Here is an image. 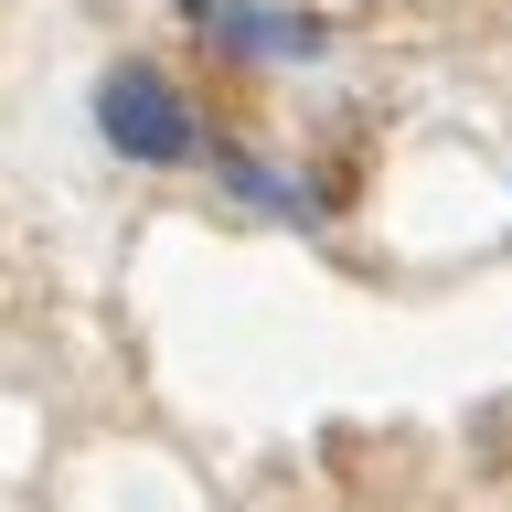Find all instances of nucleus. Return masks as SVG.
Returning <instances> with one entry per match:
<instances>
[{
	"label": "nucleus",
	"instance_id": "1",
	"mask_svg": "<svg viewBox=\"0 0 512 512\" xmlns=\"http://www.w3.org/2000/svg\"><path fill=\"white\" fill-rule=\"evenodd\" d=\"M96 139L118 160H150V171H182V160H203L214 139H203V118H192V96L160 75V64H107L96 75Z\"/></svg>",
	"mask_w": 512,
	"mask_h": 512
},
{
	"label": "nucleus",
	"instance_id": "2",
	"mask_svg": "<svg viewBox=\"0 0 512 512\" xmlns=\"http://www.w3.org/2000/svg\"><path fill=\"white\" fill-rule=\"evenodd\" d=\"M182 22L203 32V43H224V54H246V64H267V54H320L331 43V22H310V11H267V0H182Z\"/></svg>",
	"mask_w": 512,
	"mask_h": 512
},
{
	"label": "nucleus",
	"instance_id": "3",
	"mask_svg": "<svg viewBox=\"0 0 512 512\" xmlns=\"http://www.w3.org/2000/svg\"><path fill=\"white\" fill-rule=\"evenodd\" d=\"M224 182H235V203H256V214L299 224V235H310V224H320V203H310V192L288 182V171H267V160H246V150H224Z\"/></svg>",
	"mask_w": 512,
	"mask_h": 512
}]
</instances>
